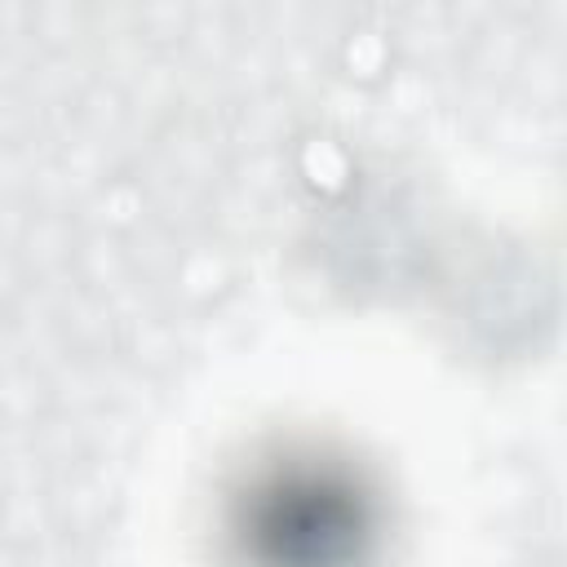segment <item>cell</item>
Returning a JSON list of instances; mask_svg holds the SVG:
<instances>
[{
	"instance_id": "cell-1",
	"label": "cell",
	"mask_w": 567,
	"mask_h": 567,
	"mask_svg": "<svg viewBox=\"0 0 567 567\" xmlns=\"http://www.w3.org/2000/svg\"><path fill=\"white\" fill-rule=\"evenodd\" d=\"M359 514L346 487H328L319 474L279 478L261 492L252 536L279 567H337L350 558Z\"/></svg>"
}]
</instances>
